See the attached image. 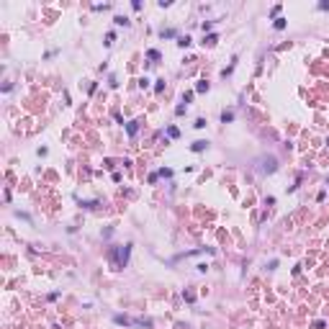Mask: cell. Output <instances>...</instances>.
I'll return each instance as SVG.
<instances>
[{
  "instance_id": "obj_2",
  "label": "cell",
  "mask_w": 329,
  "mask_h": 329,
  "mask_svg": "<svg viewBox=\"0 0 329 329\" xmlns=\"http://www.w3.org/2000/svg\"><path fill=\"white\" fill-rule=\"evenodd\" d=\"M126 129H129V134H131V136H134V134H136V121H131V124H129Z\"/></svg>"
},
{
  "instance_id": "obj_4",
  "label": "cell",
  "mask_w": 329,
  "mask_h": 329,
  "mask_svg": "<svg viewBox=\"0 0 329 329\" xmlns=\"http://www.w3.org/2000/svg\"><path fill=\"white\" fill-rule=\"evenodd\" d=\"M203 147H206V142H196V144H193V149H196V152H201Z\"/></svg>"
},
{
  "instance_id": "obj_3",
  "label": "cell",
  "mask_w": 329,
  "mask_h": 329,
  "mask_svg": "<svg viewBox=\"0 0 329 329\" xmlns=\"http://www.w3.org/2000/svg\"><path fill=\"white\" fill-rule=\"evenodd\" d=\"M116 23H118V26H129V21L124 18V16H116Z\"/></svg>"
},
{
  "instance_id": "obj_1",
  "label": "cell",
  "mask_w": 329,
  "mask_h": 329,
  "mask_svg": "<svg viewBox=\"0 0 329 329\" xmlns=\"http://www.w3.org/2000/svg\"><path fill=\"white\" fill-rule=\"evenodd\" d=\"M108 260L116 270H121L124 265L129 262V247H111L108 250Z\"/></svg>"
}]
</instances>
